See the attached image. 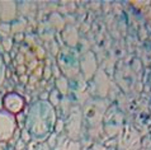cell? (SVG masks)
<instances>
[{
    "label": "cell",
    "mask_w": 151,
    "mask_h": 150,
    "mask_svg": "<svg viewBox=\"0 0 151 150\" xmlns=\"http://www.w3.org/2000/svg\"><path fill=\"white\" fill-rule=\"evenodd\" d=\"M144 150H151V149H144Z\"/></svg>",
    "instance_id": "obj_10"
},
{
    "label": "cell",
    "mask_w": 151,
    "mask_h": 150,
    "mask_svg": "<svg viewBox=\"0 0 151 150\" xmlns=\"http://www.w3.org/2000/svg\"><path fill=\"white\" fill-rule=\"evenodd\" d=\"M0 33H1L3 36H8V33H10V26H9V23L0 24Z\"/></svg>",
    "instance_id": "obj_6"
},
{
    "label": "cell",
    "mask_w": 151,
    "mask_h": 150,
    "mask_svg": "<svg viewBox=\"0 0 151 150\" xmlns=\"http://www.w3.org/2000/svg\"><path fill=\"white\" fill-rule=\"evenodd\" d=\"M4 46H5V50H6V51H9L10 47H12V41L5 40V41H4Z\"/></svg>",
    "instance_id": "obj_9"
},
{
    "label": "cell",
    "mask_w": 151,
    "mask_h": 150,
    "mask_svg": "<svg viewBox=\"0 0 151 150\" xmlns=\"http://www.w3.org/2000/svg\"><path fill=\"white\" fill-rule=\"evenodd\" d=\"M4 79H5V65H4L3 57L0 55V87H1Z\"/></svg>",
    "instance_id": "obj_5"
},
{
    "label": "cell",
    "mask_w": 151,
    "mask_h": 150,
    "mask_svg": "<svg viewBox=\"0 0 151 150\" xmlns=\"http://www.w3.org/2000/svg\"><path fill=\"white\" fill-rule=\"evenodd\" d=\"M55 123V112L52 106L47 102H37L29 110L27 127L33 136H47Z\"/></svg>",
    "instance_id": "obj_1"
},
{
    "label": "cell",
    "mask_w": 151,
    "mask_h": 150,
    "mask_svg": "<svg viewBox=\"0 0 151 150\" xmlns=\"http://www.w3.org/2000/svg\"><path fill=\"white\" fill-rule=\"evenodd\" d=\"M24 141L23 140H18V143H17V146H15V150H20V149H23L24 148Z\"/></svg>",
    "instance_id": "obj_7"
},
{
    "label": "cell",
    "mask_w": 151,
    "mask_h": 150,
    "mask_svg": "<svg viewBox=\"0 0 151 150\" xmlns=\"http://www.w3.org/2000/svg\"><path fill=\"white\" fill-rule=\"evenodd\" d=\"M14 150H15V149H14Z\"/></svg>",
    "instance_id": "obj_11"
},
{
    "label": "cell",
    "mask_w": 151,
    "mask_h": 150,
    "mask_svg": "<svg viewBox=\"0 0 151 150\" xmlns=\"http://www.w3.org/2000/svg\"><path fill=\"white\" fill-rule=\"evenodd\" d=\"M22 140L24 141V143H26V141H28V140H31V135H28V132H27V131H23Z\"/></svg>",
    "instance_id": "obj_8"
},
{
    "label": "cell",
    "mask_w": 151,
    "mask_h": 150,
    "mask_svg": "<svg viewBox=\"0 0 151 150\" xmlns=\"http://www.w3.org/2000/svg\"><path fill=\"white\" fill-rule=\"evenodd\" d=\"M15 3L14 1H0V20L9 22L15 17Z\"/></svg>",
    "instance_id": "obj_4"
},
{
    "label": "cell",
    "mask_w": 151,
    "mask_h": 150,
    "mask_svg": "<svg viewBox=\"0 0 151 150\" xmlns=\"http://www.w3.org/2000/svg\"><path fill=\"white\" fill-rule=\"evenodd\" d=\"M3 105L5 107V111L12 115H15L20 112L24 107V99L17 93H8L3 99Z\"/></svg>",
    "instance_id": "obj_3"
},
{
    "label": "cell",
    "mask_w": 151,
    "mask_h": 150,
    "mask_svg": "<svg viewBox=\"0 0 151 150\" xmlns=\"http://www.w3.org/2000/svg\"><path fill=\"white\" fill-rule=\"evenodd\" d=\"M17 122L14 115L6 111H0V141H8L13 137Z\"/></svg>",
    "instance_id": "obj_2"
}]
</instances>
